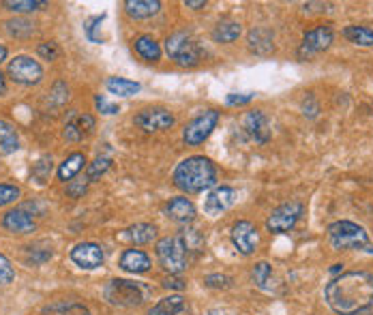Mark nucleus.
Here are the masks:
<instances>
[{
  "label": "nucleus",
  "instance_id": "nucleus-1",
  "mask_svg": "<svg viewBox=\"0 0 373 315\" xmlns=\"http://www.w3.org/2000/svg\"><path fill=\"white\" fill-rule=\"evenodd\" d=\"M326 304L339 315H358L373 304V274L349 270L334 277L324 287Z\"/></svg>",
  "mask_w": 373,
  "mask_h": 315
},
{
  "label": "nucleus",
  "instance_id": "nucleus-2",
  "mask_svg": "<svg viewBox=\"0 0 373 315\" xmlns=\"http://www.w3.org/2000/svg\"><path fill=\"white\" fill-rule=\"evenodd\" d=\"M172 180L185 193H202L217 185V167L208 157L193 155L174 167Z\"/></svg>",
  "mask_w": 373,
  "mask_h": 315
},
{
  "label": "nucleus",
  "instance_id": "nucleus-3",
  "mask_svg": "<svg viewBox=\"0 0 373 315\" xmlns=\"http://www.w3.org/2000/svg\"><path fill=\"white\" fill-rule=\"evenodd\" d=\"M328 240L334 251H354L369 247V234L364 227L352 221H334L328 225Z\"/></svg>",
  "mask_w": 373,
  "mask_h": 315
},
{
  "label": "nucleus",
  "instance_id": "nucleus-4",
  "mask_svg": "<svg viewBox=\"0 0 373 315\" xmlns=\"http://www.w3.org/2000/svg\"><path fill=\"white\" fill-rule=\"evenodd\" d=\"M157 259L170 274H180L187 268V244L183 234L161 238L157 242Z\"/></svg>",
  "mask_w": 373,
  "mask_h": 315
},
{
  "label": "nucleus",
  "instance_id": "nucleus-5",
  "mask_svg": "<svg viewBox=\"0 0 373 315\" xmlns=\"http://www.w3.org/2000/svg\"><path fill=\"white\" fill-rule=\"evenodd\" d=\"M165 52L180 67H195L202 58L200 46L187 33H174L172 37H168Z\"/></svg>",
  "mask_w": 373,
  "mask_h": 315
},
{
  "label": "nucleus",
  "instance_id": "nucleus-6",
  "mask_svg": "<svg viewBox=\"0 0 373 315\" xmlns=\"http://www.w3.org/2000/svg\"><path fill=\"white\" fill-rule=\"evenodd\" d=\"M103 296L114 306H140L144 302V289L127 279H112L106 285Z\"/></svg>",
  "mask_w": 373,
  "mask_h": 315
},
{
  "label": "nucleus",
  "instance_id": "nucleus-7",
  "mask_svg": "<svg viewBox=\"0 0 373 315\" xmlns=\"http://www.w3.org/2000/svg\"><path fill=\"white\" fill-rule=\"evenodd\" d=\"M305 212V206L300 202H285L281 206H277L268 219H266V229L270 234H287L296 227V223L300 221Z\"/></svg>",
  "mask_w": 373,
  "mask_h": 315
},
{
  "label": "nucleus",
  "instance_id": "nucleus-8",
  "mask_svg": "<svg viewBox=\"0 0 373 315\" xmlns=\"http://www.w3.org/2000/svg\"><path fill=\"white\" fill-rule=\"evenodd\" d=\"M334 41V31L330 24H320L311 31L305 33L302 43L298 48V58L300 61H309L317 54H322L324 50H328Z\"/></svg>",
  "mask_w": 373,
  "mask_h": 315
},
{
  "label": "nucleus",
  "instance_id": "nucleus-9",
  "mask_svg": "<svg viewBox=\"0 0 373 315\" xmlns=\"http://www.w3.org/2000/svg\"><path fill=\"white\" fill-rule=\"evenodd\" d=\"M217 123H219V112H217V110H206V112H202L200 116H195V118L185 127V131H183L185 144H187V146H200V144H204V142L210 138V133L215 131Z\"/></svg>",
  "mask_w": 373,
  "mask_h": 315
},
{
  "label": "nucleus",
  "instance_id": "nucleus-10",
  "mask_svg": "<svg viewBox=\"0 0 373 315\" xmlns=\"http://www.w3.org/2000/svg\"><path fill=\"white\" fill-rule=\"evenodd\" d=\"M9 78L18 84H24V86H33V84H39L41 78H44V69L37 61H33L31 56H16L11 63H9Z\"/></svg>",
  "mask_w": 373,
  "mask_h": 315
},
{
  "label": "nucleus",
  "instance_id": "nucleus-11",
  "mask_svg": "<svg viewBox=\"0 0 373 315\" xmlns=\"http://www.w3.org/2000/svg\"><path fill=\"white\" fill-rule=\"evenodd\" d=\"M230 238H232V244L238 249V253L242 255H251L257 251V244H260V234H257V227L251 223V221H236L232 225V232H230Z\"/></svg>",
  "mask_w": 373,
  "mask_h": 315
},
{
  "label": "nucleus",
  "instance_id": "nucleus-12",
  "mask_svg": "<svg viewBox=\"0 0 373 315\" xmlns=\"http://www.w3.org/2000/svg\"><path fill=\"white\" fill-rule=\"evenodd\" d=\"M136 125L140 129H144L146 133L168 131V129L174 127V116L163 108H148V110H142L136 116Z\"/></svg>",
  "mask_w": 373,
  "mask_h": 315
},
{
  "label": "nucleus",
  "instance_id": "nucleus-13",
  "mask_svg": "<svg viewBox=\"0 0 373 315\" xmlns=\"http://www.w3.org/2000/svg\"><path fill=\"white\" fill-rule=\"evenodd\" d=\"M71 259L84 270H95L103 264V249L97 242H80L71 249Z\"/></svg>",
  "mask_w": 373,
  "mask_h": 315
},
{
  "label": "nucleus",
  "instance_id": "nucleus-14",
  "mask_svg": "<svg viewBox=\"0 0 373 315\" xmlns=\"http://www.w3.org/2000/svg\"><path fill=\"white\" fill-rule=\"evenodd\" d=\"M234 202H236V191L232 187H215L204 200V212L210 217L223 215L234 206Z\"/></svg>",
  "mask_w": 373,
  "mask_h": 315
},
{
  "label": "nucleus",
  "instance_id": "nucleus-15",
  "mask_svg": "<svg viewBox=\"0 0 373 315\" xmlns=\"http://www.w3.org/2000/svg\"><path fill=\"white\" fill-rule=\"evenodd\" d=\"M242 127L249 133V138L255 140L257 144H266L270 140V123H268V116L262 110L247 112L245 118H242Z\"/></svg>",
  "mask_w": 373,
  "mask_h": 315
},
{
  "label": "nucleus",
  "instance_id": "nucleus-16",
  "mask_svg": "<svg viewBox=\"0 0 373 315\" xmlns=\"http://www.w3.org/2000/svg\"><path fill=\"white\" fill-rule=\"evenodd\" d=\"M95 129V118L91 114H69V120L65 125V140L67 142H80L86 135H91Z\"/></svg>",
  "mask_w": 373,
  "mask_h": 315
},
{
  "label": "nucleus",
  "instance_id": "nucleus-17",
  "mask_svg": "<svg viewBox=\"0 0 373 315\" xmlns=\"http://www.w3.org/2000/svg\"><path fill=\"white\" fill-rule=\"evenodd\" d=\"M3 227H5L7 232H14V234H31V232H35L37 223H35L33 215L22 206V208L9 210V212L3 217Z\"/></svg>",
  "mask_w": 373,
  "mask_h": 315
},
{
  "label": "nucleus",
  "instance_id": "nucleus-18",
  "mask_svg": "<svg viewBox=\"0 0 373 315\" xmlns=\"http://www.w3.org/2000/svg\"><path fill=\"white\" fill-rule=\"evenodd\" d=\"M247 46L255 56H268L275 50V35L268 29H253L247 35Z\"/></svg>",
  "mask_w": 373,
  "mask_h": 315
},
{
  "label": "nucleus",
  "instance_id": "nucleus-19",
  "mask_svg": "<svg viewBox=\"0 0 373 315\" xmlns=\"http://www.w3.org/2000/svg\"><path fill=\"white\" fill-rule=\"evenodd\" d=\"M121 268L131 274H142L150 270V257L142 249H127L121 255Z\"/></svg>",
  "mask_w": 373,
  "mask_h": 315
},
{
  "label": "nucleus",
  "instance_id": "nucleus-20",
  "mask_svg": "<svg viewBox=\"0 0 373 315\" xmlns=\"http://www.w3.org/2000/svg\"><path fill=\"white\" fill-rule=\"evenodd\" d=\"M165 215L176 223H189L195 219V206L189 197H172L165 206Z\"/></svg>",
  "mask_w": 373,
  "mask_h": 315
},
{
  "label": "nucleus",
  "instance_id": "nucleus-21",
  "mask_svg": "<svg viewBox=\"0 0 373 315\" xmlns=\"http://www.w3.org/2000/svg\"><path fill=\"white\" fill-rule=\"evenodd\" d=\"M159 9H161L159 0H127V3H125L127 16H131V18H136V20L153 18V16L159 14Z\"/></svg>",
  "mask_w": 373,
  "mask_h": 315
},
{
  "label": "nucleus",
  "instance_id": "nucleus-22",
  "mask_svg": "<svg viewBox=\"0 0 373 315\" xmlns=\"http://www.w3.org/2000/svg\"><path fill=\"white\" fill-rule=\"evenodd\" d=\"M20 148V135L9 120H0V155H14Z\"/></svg>",
  "mask_w": 373,
  "mask_h": 315
},
{
  "label": "nucleus",
  "instance_id": "nucleus-23",
  "mask_svg": "<svg viewBox=\"0 0 373 315\" xmlns=\"http://www.w3.org/2000/svg\"><path fill=\"white\" fill-rule=\"evenodd\" d=\"M183 311H187V302H185V298H183L180 294H176V296H165V298H161V300L148 311V315H178V313H183Z\"/></svg>",
  "mask_w": 373,
  "mask_h": 315
},
{
  "label": "nucleus",
  "instance_id": "nucleus-24",
  "mask_svg": "<svg viewBox=\"0 0 373 315\" xmlns=\"http://www.w3.org/2000/svg\"><path fill=\"white\" fill-rule=\"evenodd\" d=\"M240 33H242L240 22H236V20H221L215 26V31H213V39L217 43H234L240 37Z\"/></svg>",
  "mask_w": 373,
  "mask_h": 315
},
{
  "label": "nucleus",
  "instance_id": "nucleus-25",
  "mask_svg": "<svg viewBox=\"0 0 373 315\" xmlns=\"http://www.w3.org/2000/svg\"><path fill=\"white\" fill-rule=\"evenodd\" d=\"M84 163H86L84 153H73V155H69V157L61 163V167H58V180H63V182L73 180V178L84 170Z\"/></svg>",
  "mask_w": 373,
  "mask_h": 315
},
{
  "label": "nucleus",
  "instance_id": "nucleus-26",
  "mask_svg": "<svg viewBox=\"0 0 373 315\" xmlns=\"http://www.w3.org/2000/svg\"><path fill=\"white\" fill-rule=\"evenodd\" d=\"M125 238L133 244H148L157 238V227L153 223H136L125 229Z\"/></svg>",
  "mask_w": 373,
  "mask_h": 315
},
{
  "label": "nucleus",
  "instance_id": "nucleus-27",
  "mask_svg": "<svg viewBox=\"0 0 373 315\" xmlns=\"http://www.w3.org/2000/svg\"><path fill=\"white\" fill-rule=\"evenodd\" d=\"M133 48L138 52V56H142L148 63H157L161 58V46L150 37V35H142L133 41Z\"/></svg>",
  "mask_w": 373,
  "mask_h": 315
},
{
  "label": "nucleus",
  "instance_id": "nucleus-28",
  "mask_svg": "<svg viewBox=\"0 0 373 315\" xmlns=\"http://www.w3.org/2000/svg\"><path fill=\"white\" fill-rule=\"evenodd\" d=\"M343 37L360 48H371L373 46V29L369 26H345L343 29Z\"/></svg>",
  "mask_w": 373,
  "mask_h": 315
},
{
  "label": "nucleus",
  "instance_id": "nucleus-29",
  "mask_svg": "<svg viewBox=\"0 0 373 315\" xmlns=\"http://www.w3.org/2000/svg\"><path fill=\"white\" fill-rule=\"evenodd\" d=\"M106 88L112 95H118V97H133L142 91V86L138 82H131V80H125V78H110L106 82Z\"/></svg>",
  "mask_w": 373,
  "mask_h": 315
},
{
  "label": "nucleus",
  "instance_id": "nucleus-30",
  "mask_svg": "<svg viewBox=\"0 0 373 315\" xmlns=\"http://www.w3.org/2000/svg\"><path fill=\"white\" fill-rule=\"evenodd\" d=\"M253 281H255V285L262 289V291H272V287H275V281H272V268H270V264L268 262H257L255 266H253Z\"/></svg>",
  "mask_w": 373,
  "mask_h": 315
},
{
  "label": "nucleus",
  "instance_id": "nucleus-31",
  "mask_svg": "<svg viewBox=\"0 0 373 315\" xmlns=\"http://www.w3.org/2000/svg\"><path fill=\"white\" fill-rule=\"evenodd\" d=\"M44 315H91V311L80 302H56L44 309Z\"/></svg>",
  "mask_w": 373,
  "mask_h": 315
},
{
  "label": "nucleus",
  "instance_id": "nucleus-32",
  "mask_svg": "<svg viewBox=\"0 0 373 315\" xmlns=\"http://www.w3.org/2000/svg\"><path fill=\"white\" fill-rule=\"evenodd\" d=\"M3 7L9 11H16V14H29V11H37L41 7H48V3L46 0H5Z\"/></svg>",
  "mask_w": 373,
  "mask_h": 315
},
{
  "label": "nucleus",
  "instance_id": "nucleus-33",
  "mask_svg": "<svg viewBox=\"0 0 373 315\" xmlns=\"http://www.w3.org/2000/svg\"><path fill=\"white\" fill-rule=\"evenodd\" d=\"M110 165H112V159L110 157H97L93 163H88V167H86V180L88 182H95L97 178H101L108 170H110Z\"/></svg>",
  "mask_w": 373,
  "mask_h": 315
},
{
  "label": "nucleus",
  "instance_id": "nucleus-34",
  "mask_svg": "<svg viewBox=\"0 0 373 315\" xmlns=\"http://www.w3.org/2000/svg\"><path fill=\"white\" fill-rule=\"evenodd\" d=\"M50 174H52V157H41L33 167V178L39 185H46L50 180Z\"/></svg>",
  "mask_w": 373,
  "mask_h": 315
},
{
  "label": "nucleus",
  "instance_id": "nucleus-35",
  "mask_svg": "<svg viewBox=\"0 0 373 315\" xmlns=\"http://www.w3.org/2000/svg\"><path fill=\"white\" fill-rule=\"evenodd\" d=\"M7 31H9V35H14L18 39L31 37L35 33V29H33V24L29 20H9L7 22Z\"/></svg>",
  "mask_w": 373,
  "mask_h": 315
},
{
  "label": "nucleus",
  "instance_id": "nucleus-36",
  "mask_svg": "<svg viewBox=\"0 0 373 315\" xmlns=\"http://www.w3.org/2000/svg\"><path fill=\"white\" fill-rule=\"evenodd\" d=\"M20 195H22L20 187H16V185H7V182H0V208H3V206H9V204H14V202H18Z\"/></svg>",
  "mask_w": 373,
  "mask_h": 315
},
{
  "label": "nucleus",
  "instance_id": "nucleus-37",
  "mask_svg": "<svg viewBox=\"0 0 373 315\" xmlns=\"http://www.w3.org/2000/svg\"><path fill=\"white\" fill-rule=\"evenodd\" d=\"M14 279H16V270H14L11 262L7 259V255L0 253V283H3V285H9Z\"/></svg>",
  "mask_w": 373,
  "mask_h": 315
},
{
  "label": "nucleus",
  "instance_id": "nucleus-38",
  "mask_svg": "<svg viewBox=\"0 0 373 315\" xmlns=\"http://www.w3.org/2000/svg\"><path fill=\"white\" fill-rule=\"evenodd\" d=\"M52 247H46V249H39V247H29V262L33 264H44L52 257Z\"/></svg>",
  "mask_w": 373,
  "mask_h": 315
},
{
  "label": "nucleus",
  "instance_id": "nucleus-39",
  "mask_svg": "<svg viewBox=\"0 0 373 315\" xmlns=\"http://www.w3.org/2000/svg\"><path fill=\"white\" fill-rule=\"evenodd\" d=\"M204 283H206L208 287H215V289H228V287L232 285V279H230L228 274H208V277L204 279Z\"/></svg>",
  "mask_w": 373,
  "mask_h": 315
},
{
  "label": "nucleus",
  "instance_id": "nucleus-40",
  "mask_svg": "<svg viewBox=\"0 0 373 315\" xmlns=\"http://www.w3.org/2000/svg\"><path fill=\"white\" fill-rule=\"evenodd\" d=\"M37 52H39V56L46 58V61H56L58 54H61V50H58V46H56L54 41H46V43H41V46L37 48Z\"/></svg>",
  "mask_w": 373,
  "mask_h": 315
},
{
  "label": "nucleus",
  "instance_id": "nucleus-41",
  "mask_svg": "<svg viewBox=\"0 0 373 315\" xmlns=\"http://www.w3.org/2000/svg\"><path fill=\"white\" fill-rule=\"evenodd\" d=\"M95 105H97V110L101 112V114H106V116H112V114H118L121 112V108L116 105V103H110L106 97H101V95H97L95 97Z\"/></svg>",
  "mask_w": 373,
  "mask_h": 315
},
{
  "label": "nucleus",
  "instance_id": "nucleus-42",
  "mask_svg": "<svg viewBox=\"0 0 373 315\" xmlns=\"http://www.w3.org/2000/svg\"><path fill=\"white\" fill-rule=\"evenodd\" d=\"M317 112H320L317 101H315V97L309 93V95L302 99V114H305V116H309V118H315V116H317Z\"/></svg>",
  "mask_w": 373,
  "mask_h": 315
},
{
  "label": "nucleus",
  "instance_id": "nucleus-43",
  "mask_svg": "<svg viewBox=\"0 0 373 315\" xmlns=\"http://www.w3.org/2000/svg\"><path fill=\"white\" fill-rule=\"evenodd\" d=\"M103 22V16H97V18H91L88 22H86V26H84V33H86V37L93 41V43H97V37H95V31L99 29V24Z\"/></svg>",
  "mask_w": 373,
  "mask_h": 315
},
{
  "label": "nucleus",
  "instance_id": "nucleus-44",
  "mask_svg": "<svg viewBox=\"0 0 373 315\" xmlns=\"http://www.w3.org/2000/svg\"><path fill=\"white\" fill-rule=\"evenodd\" d=\"M91 182L86 180V176L82 178V180H78V182H69V187H67V191H69V195L71 197H82V193L86 191V187H88Z\"/></svg>",
  "mask_w": 373,
  "mask_h": 315
},
{
  "label": "nucleus",
  "instance_id": "nucleus-45",
  "mask_svg": "<svg viewBox=\"0 0 373 315\" xmlns=\"http://www.w3.org/2000/svg\"><path fill=\"white\" fill-rule=\"evenodd\" d=\"M251 99H253V93H242V95H228V105H247V103H251Z\"/></svg>",
  "mask_w": 373,
  "mask_h": 315
},
{
  "label": "nucleus",
  "instance_id": "nucleus-46",
  "mask_svg": "<svg viewBox=\"0 0 373 315\" xmlns=\"http://www.w3.org/2000/svg\"><path fill=\"white\" fill-rule=\"evenodd\" d=\"M163 287H168V289H185V281L183 279H178L176 274H170V277H165L163 279Z\"/></svg>",
  "mask_w": 373,
  "mask_h": 315
},
{
  "label": "nucleus",
  "instance_id": "nucleus-47",
  "mask_svg": "<svg viewBox=\"0 0 373 315\" xmlns=\"http://www.w3.org/2000/svg\"><path fill=\"white\" fill-rule=\"evenodd\" d=\"M185 7H189V9H202V7H206V0H185Z\"/></svg>",
  "mask_w": 373,
  "mask_h": 315
},
{
  "label": "nucleus",
  "instance_id": "nucleus-48",
  "mask_svg": "<svg viewBox=\"0 0 373 315\" xmlns=\"http://www.w3.org/2000/svg\"><path fill=\"white\" fill-rule=\"evenodd\" d=\"M206 315H236V313L230 311V309H221V306H217V309H210Z\"/></svg>",
  "mask_w": 373,
  "mask_h": 315
},
{
  "label": "nucleus",
  "instance_id": "nucleus-49",
  "mask_svg": "<svg viewBox=\"0 0 373 315\" xmlns=\"http://www.w3.org/2000/svg\"><path fill=\"white\" fill-rule=\"evenodd\" d=\"M5 93H7V80L3 73H0V97H5Z\"/></svg>",
  "mask_w": 373,
  "mask_h": 315
},
{
  "label": "nucleus",
  "instance_id": "nucleus-50",
  "mask_svg": "<svg viewBox=\"0 0 373 315\" xmlns=\"http://www.w3.org/2000/svg\"><path fill=\"white\" fill-rule=\"evenodd\" d=\"M7 58V48L5 46H0V63H3Z\"/></svg>",
  "mask_w": 373,
  "mask_h": 315
},
{
  "label": "nucleus",
  "instance_id": "nucleus-51",
  "mask_svg": "<svg viewBox=\"0 0 373 315\" xmlns=\"http://www.w3.org/2000/svg\"><path fill=\"white\" fill-rule=\"evenodd\" d=\"M339 270H343V264H334V266L330 268V272H339Z\"/></svg>",
  "mask_w": 373,
  "mask_h": 315
},
{
  "label": "nucleus",
  "instance_id": "nucleus-52",
  "mask_svg": "<svg viewBox=\"0 0 373 315\" xmlns=\"http://www.w3.org/2000/svg\"><path fill=\"white\" fill-rule=\"evenodd\" d=\"M367 251H369V253H373V249H367Z\"/></svg>",
  "mask_w": 373,
  "mask_h": 315
}]
</instances>
